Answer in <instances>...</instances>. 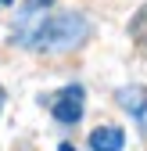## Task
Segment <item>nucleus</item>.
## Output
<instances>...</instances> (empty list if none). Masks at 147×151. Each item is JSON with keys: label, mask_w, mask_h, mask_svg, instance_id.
Wrapping results in <instances>:
<instances>
[{"label": "nucleus", "mask_w": 147, "mask_h": 151, "mask_svg": "<svg viewBox=\"0 0 147 151\" xmlns=\"http://www.w3.org/2000/svg\"><path fill=\"white\" fill-rule=\"evenodd\" d=\"M18 43L36 50H72L90 36V22L79 11H58V14H18Z\"/></svg>", "instance_id": "obj_1"}, {"label": "nucleus", "mask_w": 147, "mask_h": 151, "mask_svg": "<svg viewBox=\"0 0 147 151\" xmlns=\"http://www.w3.org/2000/svg\"><path fill=\"white\" fill-rule=\"evenodd\" d=\"M118 104H122L126 111H133L136 119H143V115H147V90H143V86H122V90H118Z\"/></svg>", "instance_id": "obj_4"}, {"label": "nucleus", "mask_w": 147, "mask_h": 151, "mask_svg": "<svg viewBox=\"0 0 147 151\" xmlns=\"http://www.w3.org/2000/svg\"><path fill=\"white\" fill-rule=\"evenodd\" d=\"M50 115L58 119V122H65V126H76V122L83 119V86H79V83H76V86H65L58 97H54Z\"/></svg>", "instance_id": "obj_2"}, {"label": "nucleus", "mask_w": 147, "mask_h": 151, "mask_svg": "<svg viewBox=\"0 0 147 151\" xmlns=\"http://www.w3.org/2000/svg\"><path fill=\"white\" fill-rule=\"evenodd\" d=\"M129 36H133L136 43H147V4L133 14V22H129Z\"/></svg>", "instance_id": "obj_5"}, {"label": "nucleus", "mask_w": 147, "mask_h": 151, "mask_svg": "<svg viewBox=\"0 0 147 151\" xmlns=\"http://www.w3.org/2000/svg\"><path fill=\"white\" fill-rule=\"evenodd\" d=\"M122 144H126L122 126H97L90 133V151H122Z\"/></svg>", "instance_id": "obj_3"}, {"label": "nucleus", "mask_w": 147, "mask_h": 151, "mask_svg": "<svg viewBox=\"0 0 147 151\" xmlns=\"http://www.w3.org/2000/svg\"><path fill=\"white\" fill-rule=\"evenodd\" d=\"M11 4H14V0H0V7H11Z\"/></svg>", "instance_id": "obj_8"}, {"label": "nucleus", "mask_w": 147, "mask_h": 151, "mask_svg": "<svg viewBox=\"0 0 147 151\" xmlns=\"http://www.w3.org/2000/svg\"><path fill=\"white\" fill-rule=\"evenodd\" d=\"M47 7H54V0H25L18 14H47Z\"/></svg>", "instance_id": "obj_6"}, {"label": "nucleus", "mask_w": 147, "mask_h": 151, "mask_svg": "<svg viewBox=\"0 0 147 151\" xmlns=\"http://www.w3.org/2000/svg\"><path fill=\"white\" fill-rule=\"evenodd\" d=\"M58 151H76V147H72V144H61V147H58Z\"/></svg>", "instance_id": "obj_7"}]
</instances>
